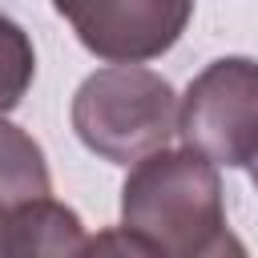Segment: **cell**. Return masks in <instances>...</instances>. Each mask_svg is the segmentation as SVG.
<instances>
[{"instance_id":"cell-1","label":"cell","mask_w":258,"mask_h":258,"mask_svg":"<svg viewBox=\"0 0 258 258\" xmlns=\"http://www.w3.org/2000/svg\"><path fill=\"white\" fill-rule=\"evenodd\" d=\"M121 230L145 258H222L242 254L230 234L218 165L198 149H153L121 181Z\"/></svg>"},{"instance_id":"cell-2","label":"cell","mask_w":258,"mask_h":258,"mask_svg":"<svg viewBox=\"0 0 258 258\" xmlns=\"http://www.w3.org/2000/svg\"><path fill=\"white\" fill-rule=\"evenodd\" d=\"M69 117L89 153L133 165L177 137V93L145 64H109L81 81Z\"/></svg>"},{"instance_id":"cell-3","label":"cell","mask_w":258,"mask_h":258,"mask_svg":"<svg viewBox=\"0 0 258 258\" xmlns=\"http://www.w3.org/2000/svg\"><path fill=\"white\" fill-rule=\"evenodd\" d=\"M177 137L218 169L250 165L258 153V60H210L177 97Z\"/></svg>"},{"instance_id":"cell-4","label":"cell","mask_w":258,"mask_h":258,"mask_svg":"<svg viewBox=\"0 0 258 258\" xmlns=\"http://www.w3.org/2000/svg\"><path fill=\"white\" fill-rule=\"evenodd\" d=\"M52 8L109 64H145L169 52L194 16V0H52Z\"/></svg>"},{"instance_id":"cell-5","label":"cell","mask_w":258,"mask_h":258,"mask_svg":"<svg viewBox=\"0 0 258 258\" xmlns=\"http://www.w3.org/2000/svg\"><path fill=\"white\" fill-rule=\"evenodd\" d=\"M81 250H85V226L77 210H69L52 194L20 202L8 214L0 258H69Z\"/></svg>"},{"instance_id":"cell-6","label":"cell","mask_w":258,"mask_h":258,"mask_svg":"<svg viewBox=\"0 0 258 258\" xmlns=\"http://www.w3.org/2000/svg\"><path fill=\"white\" fill-rule=\"evenodd\" d=\"M44 194H52L44 149L32 141V133L0 117V198L8 206H20Z\"/></svg>"},{"instance_id":"cell-7","label":"cell","mask_w":258,"mask_h":258,"mask_svg":"<svg viewBox=\"0 0 258 258\" xmlns=\"http://www.w3.org/2000/svg\"><path fill=\"white\" fill-rule=\"evenodd\" d=\"M36 81V52L28 32L0 12V117H8Z\"/></svg>"},{"instance_id":"cell-8","label":"cell","mask_w":258,"mask_h":258,"mask_svg":"<svg viewBox=\"0 0 258 258\" xmlns=\"http://www.w3.org/2000/svg\"><path fill=\"white\" fill-rule=\"evenodd\" d=\"M16 206H8L4 198H0V250H4V230H8V214H12Z\"/></svg>"},{"instance_id":"cell-9","label":"cell","mask_w":258,"mask_h":258,"mask_svg":"<svg viewBox=\"0 0 258 258\" xmlns=\"http://www.w3.org/2000/svg\"><path fill=\"white\" fill-rule=\"evenodd\" d=\"M250 181H254V189H258V153H254V161H250Z\"/></svg>"}]
</instances>
